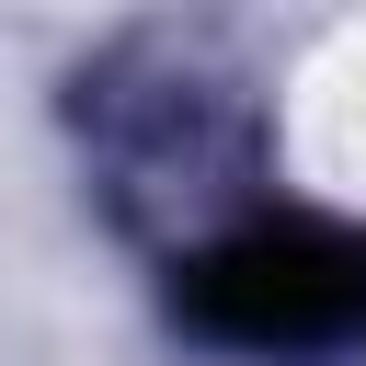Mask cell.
Returning a JSON list of instances; mask_svg holds the SVG:
<instances>
[{
  "label": "cell",
  "instance_id": "obj_1",
  "mask_svg": "<svg viewBox=\"0 0 366 366\" xmlns=\"http://www.w3.org/2000/svg\"><path fill=\"white\" fill-rule=\"evenodd\" d=\"M183 309L217 343H343L366 332V229L263 217L183 274Z\"/></svg>",
  "mask_w": 366,
  "mask_h": 366
}]
</instances>
